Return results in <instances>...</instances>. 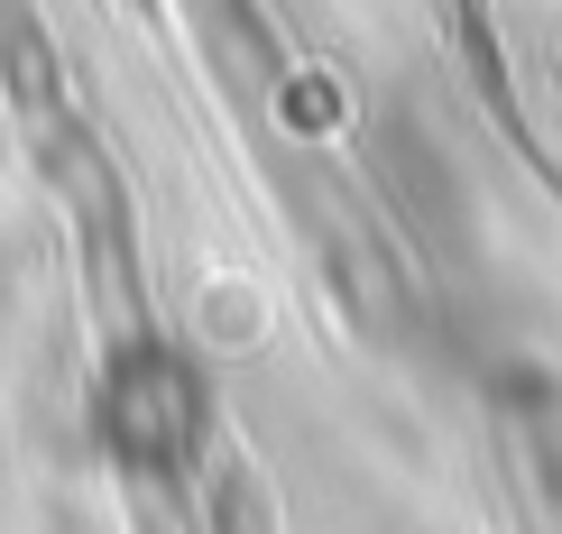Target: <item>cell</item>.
Masks as SVG:
<instances>
[]
</instances>
